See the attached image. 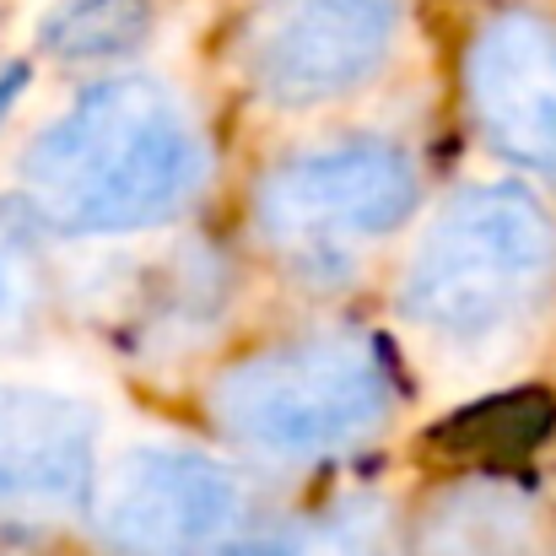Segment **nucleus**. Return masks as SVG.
I'll return each mask as SVG.
<instances>
[{"label":"nucleus","instance_id":"nucleus-3","mask_svg":"<svg viewBox=\"0 0 556 556\" xmlns=\"http://www.w3.org/2000/svg\"><path fill=\"white\" fill-rule=\"evenodd\" d=\"M556 276V227L525 185L454 194L421 232L405 270V314L448 341H486L519 325Z\"/></svg>","mask_w":556,"mask_h":556},{"label":"nucleus","instance_id":"nucleus-9","mask_svg":"<svg viewBox=\"0 0 556 556\" xmlns=\"http://www.w3.org/2000/svg\"><path fill=\"white\" fill-rule=\"evenodd\" d=\"M211 556H389V514L378 503H341L265 535H232Z\"/></svg>","mask_w":556,"mask_h":556},{"label":"nucleus","instance_id":"nucleus-11","mask_svg":"<svg viewBox=\"0 0 556 556\" xmlns=\"http://www.w3.org/2000/svg\"><path fill=\"white\" fill-rule=\"evenodd\" d=\"M530 535V508L514 492H459L432 514L427 552L432 556H519Z\"/></svg>","mask_w":556,"mask_h":556},{"label":"nucleus","instance_id":"nucleus-8","mask_svg":"<svg viewBox=\"0 0 556 556\" xmlns=\"http://www.w3.org/2000/svg\"><path fill=\"white\" fill-rule=\"evenodd\" d=\"M465 98L492 152L556 179V27L546 16H492L470 38Z\"/></svg>","mask_w":556,"mask_h":556},{"label":"nucleus","instance_id":"nucleus-12","mask_svg":"<svg viewBox=\"0 0 556 556\" xmlns=\"http://www.w3.org/2000/svg\"><path fill=\"white\" fill-rule=\"evenodd\" d=\"M147 0H65L43 22V49L60 60H119L147 38Z\"/></svg>","mask_w":556,"mask_h":556},{"label":"nucleus","instance_id":"nucleus-7","mask_svg":"<svg viewBox=\"0 0 556 556\" xmlns=\"http://www.w3.org/2000/svg\"><path fill=\"white\" fill-rule=\"evenodd\" d=\"M98 421L33 383H0V530H49L92 508Z\"/></svg>","mask_w":556,"mask_h":556},{"label":"nucleus","instance_id":"nucleus-13","mask_svg":"<svg viewBox=\"0 0 556 556\" xmlns=\"http://www.w3.org/2000/svg\"><path fill=\"white\" fill-rule=\"evenodd\" d=\"M38 222L27 205H0V341L22 336L38 314Z\"/></svg>","mask_w":556,"mask_h":556},{"label":"nucleus","instance_id":"nucleus-14","mask_svg":"<svg viewBox=\"0 0 556 556\" xmlns=\"http://www.w3.org/2000/svg\"><path fill=\"white\" fill-rule=\"evenodd\" d=\"M22 87H27V65H0V119L11 114V103H16Z\"/></svg>","mask_w":556,"mask_h":556},{"label":"nucleus","instance_id":"nucleus-1","mask_svg":"<svg viewBox=\"0 0 556 556\" xmlns=\"http://www.w3.org/2000/svg\"><path fill=\"white\" fill-rule=\"evenodd\" d=\"M200 185V141L168 87L98 81L22 157V194L54 232H136L174 216Z\"/></svg>","mask_w":556,"mask_h":556},{"label":"nucleus","instance_id":"nucleus-5","mask_svg":"<svg viewBox=\"0 0 556 556\" xmlns=\"http://www.w3.org/2000/svg\"><path fill=\"white\" fill-rule=\"evenodd\" d=\"M400 0H254L238 60L265 103L308 109L363 87L389 54Z\"/></svg>","mask_w":556,"mask_h":556},{"label":"nucleus","instance_id":"nucleus-6","mask_svg":"<svg viewBox=\"0 0 556 556\" xmlns=\"http://www.w3.org/2000/svg\"><path fill=\"white\" fill-rule=\"evenodd\" d=\"M238 519V476L189 448H136L98 492V535L125 556H211Z\"/></svg>","mask_w":556,"mask_h":556},{"label":"nucleus","instance_id":"nucleus-10","mask_svg":"<svg viewBox=\"0 0 556 556\" xmlns=\"http://www.w3.org/2000/svg\"><path fill=\"white\" fill-rule=\"evenodd\" d=\"M556 421L552 394L541 389H519V394H492L481 405H465L454 410L432 443L443 454H459V459H514V454H530Z\"/></svg>","mask_w":556,"mask_h":556},{"label":"nucleus","instance_id":"nucleus-2","mask_svg":"<svg viewBox=\"0 0 556 556\" xmlns=\"http://www.w3.org/2000/svg\"><path fill=\"white\" fill-rule=\"evenodd\" d=\"M394 410L389 352L363 330H319L265 346L211 383L216 427L281 465L363 448Z\"/></svg>","mask_w":556,"mask_h":556},{"label":"nucleus","instance_id":"nucleus-4","mask_svg":"<svg viewBox=\"0 0 556 556\" xmlns=\"http://www.w3.org/2000/svg\"><path fill=\"white\" fill-rule=\"evenodd\" d=\"M416 205V168L389 141H346L303 152L260 179V238L298 270H346Z\"/></svg>","mask_w":556,"mask_h":556}]
</instances>
